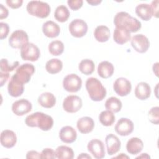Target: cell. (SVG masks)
Returning a JSON list of instances; mask_svg holds the SVG:
<instances>
[{
  "instance_id": "6da1fadb",
  "label": "cell",
  "mask_w": 159,
  "mask_h": 159,
  "mask_svg": "<svg viewBox=\"0 0 159 159\" xmlns=\"http://www.w3.org/2000/svg\"><path fill=\"white\" fill-rule=\"evenodd\" d=\"M25 124L30 127H37L43 131L50 130L53 125L52 117L45 113L36 112L26 117Z\"/></svg>"
},
{
  "instance_id": "7a4b0ae2",
  "label": "cell",
  "mask_w": 159,
  "mask_h": 159,
  "mask_svg": "<svg viewBox=\"0 0 159 159\" xmlns=\"http://www.w3.org/2000/svg\"><path fill=\"white\" fill-rule=\"evenodd\" d=\"M114 24L116 27L125 28L130 32H136L142 27L141 22L139 20L124 11L116 14L114 18Z\"/></svg>"
},
{
  "instance_id": "3957f363",
  "label": "cell",
  "mask_w": 159,
  "mask_h": 159,
  "mask_svg": "<svg viewBox=\"0 0 159 159\" xmlns=\"http://www.w3.org/2000/svg\"><path fill=\"white\" fill-rule=\"evenodd\" d=\"M86 89L91 100L94 101H101L106 96V88L101 82L97 78L91 77L86 81Z\"/></svg>"
},
{
  "instance_id": "277c9868",
  "label": "cell",
  "mask_w": 159,
  "mask_h": 159,
  "mask_svg": "<svg viewBox=\"0 0 159 159\" xmlns=\"http://www.w3.org/2000/svg\"><path fill=\"white\" fill-rule=\"evenodd\" d=\"M27 11L32 16L44 19L50 13V6L48 3L40 1H31L27 5Z\"/></svg>"
},
{
  "instance_id": "5b68a950",
  "label": "cell",
  "mask_w": 159,
  "mask_h": 159,
  "mask_svg": "<svg viewBox=\"0 0 159 159\" xmlns=\"http://www.w3.org/2000/svg\"><path fill=\"white\" fill-rule=\"evenodd\" d=\"M35 72V67L32 64L24 63L17 70L13 77L22 84L27 83Z\"/></svg>"
},
{
  "instance_id": "8992f818",
  "label": "cell",
  "mask_w": 159,
  "mask_h": 159,
  "mask_svg": "<svg viewBox=\"0 0 159 159\" xmlns=\"http://www.w3.org/2000/svg\"><path fill=\"white\" fill-rule=\"evenodd\" d=\"M82 86V80L77 75L71 73L66 75L63 80V87L68 92H78Z\"/></svg>"
},
{
  "instance_id": "52a82bcc",
  "label": "cell",
  "mask_w": 159,
  "mask_h": 159,
  "mask_svg": "<svg viewBox=\"0 0 159 159\" xmlns=\"http://www.w3.org/2000/svg\"><path fill=\"white\" fill-rule=\"evenodd\" d=\"M39 48L33 43H27L20 48V57L23 60L37 61L40 57Z\"/></svg>"
},
{
  "instance_id": "ba28073f",
  "label": "cell",
  "mask_w": 159,
  "mask_h": 159,
  "mask_svg": "<svg viewBox=\"0 0 159 159\" xmlns=\"http://www.w3.org/2000/svg\"><path fill=\"white\" fill-rule=\"evenodd\" d=\"M28 42V35L22 30H15L9 39V45L13 48H21Z\"/></svg>"
},
{
  "instance_id": "9c48e42d",
  "label": "cell",
  "mask_w": 159,
  "mask_h": 159,
  "mask_svg": "<svg viewBox=\"0 0 159 159\" xmlns=\"http://www.w3.org/2000/svg\"><path fill=\"white\" fill-rule=\"evenodd\" d=\"M68 29L72 36L80 38L84 36L87 33L88 25L84 20L80 19H76L70 22Z\"/></svg>"
},
{
  "instance_id": "30bf717a",
  "label": "cell",
  "mask_w": 159,
  "mask_h": 159,
  "mask_svg": "<svg viewBox=\"0 0 159 159\" xmlns=\"http://www.w3.org/2000/svg\"><path fill=\"white\" fill-rule=\"evenodd\" d=\"M82 107V100L76 95H70L65 98L63 102V109L69 113L78 112Z\"/></svg>"
},
{
  "instance_id": "8fae6325",
  "label": "cell",
  "mask_w": 159,
  "mask_h": 159,
  "mask_svg": "<svg viewBox=\"0 0 159 159\" xmlns=\"http://www.w3.org/2000/svg\"><path fill=\"white\" fill-rule=\"evenodd\" d=\"M131 45L136 52L143 53L148 50L150 47V42L145 35L137 34L132 37Z\"/></svg>"
},
{
  "instance_id": "7c38bea8",
  "label": "cell",
  "mask_w": 159,
  "mask_h": 159,
  "mask_svg": "<svg viewBox=\"0 0 159 159\" xmlns=\"http://www.w3.org/2000/svg\"><path fill=\"white\" fill-rule=\"evenodd\" d=\"M113 88L116 94L120 96H127L131 91L132 84L129 80L124 77H120L114 81Z\"/></svg>"
},
{
  "instance_id": "4fadbf2b",
  "label": "cell",
  "mask_w": 159,
  "mask_h": 159,
  "mask_svg": "<svg viewBox=\"0 0 159 159\" xmlns=\"http://www.w3.org/2000/svg\"><path fill=\"white\" fill-rule=\"evenodd\" d=\"M133 122L127 118H120L115 125L114 129L117 134L121 136H127L134 130Z\"/></svg>"
},
{
  "instance_id": "5bb4252c",
  "label": "cell",
  "mask_w": 159,
  "mask_h": 159,
  "mask_svg": "<svg viewBox=\"0 0 159 159\" xmlns=\"http://www.w3.org/2000/svg\"><path fill=\"white\" fill-rule=\"evenodd\" d=\"M88 150L96 159H102L105 157V148L103 142L99 139H93L88 143Z\"/></svg>"
},
{
  "instance_id": "9a60e30c",
  "label": "cell",
  "mask_w": 159,
  "mask_h": 159,
  "mask_svg": "<svg viewBox=\"0 0 159 159\" xmlns=\"http://www.w3.org/2000/svg\"><path fill=\"white\" fill-rule=\"evenodd\" d=\"M32 108V104L25 99H20L15 101L12 105V111L14 114L18 116H22L30 111Z\"/></svg>"
},
{
  "instance_id": "2e32d148",
  "label": "cell",
  "mask_w": 159,
  "mask_h": 159,
  "mask_svg": "<svg viewBox=\"0 0 159 159\" xmlns=\"http://www.w3.org/2000/svg\"><path fill=\"white\" fill-rule=\"evenodd\" d=\"M107 152L109 155H112L117 153L121 146V142L119 138L112 134H108L105 139Z\"/></svg>"
},
{
  "instance_id": "e0dca14e",
  "label": "cell",
  "mask_w": 159,
  "mask_h": 159,
  "mask_svg": "<svg viewBox=\"0 0 159 159\" xmlns=\"http://www.w3.org/2000/svg\"><path fill=\"white\" fill-rule=\"evenodd\" d=\"M59 137L63 142L66 143H71L76 140L77 133L73 127L66 125L60 129Z\"/></svg>"
},
{
  "instance_id": "ac0fdd59",
  "label": "cell",
  "mask_w": 159,
  "mask_h": 159,
  "mask_svg": "<svg viewBox=\"0 0 159 159\" xmlns=\"http://www.w3.org/2000/svg\"><path fill=\"white\" fill-rule=\"evenodd\" d=\"M0 141L2 146L7 148H10L16 145L17 137L15 132L12 130H4L1 134Z\"/></svg>"
},
{
  "instance_id": "d6986e66",
  "label": "cell",
  "mask_w": 159,
  "mask_h": 159,
  "mask_svg": "<svg viewBox=\"0 0 159 159\" xmlns=\"http://www.w3.org/2000/svg\"><path fill=\"white\" fill-rule=\"evenodd\" d=\"M76 127L80 132L86 134L93 131L94 127V122L91 117L88 116L83 117L78 120Z\"/></svg>"
},
{
  "instance_id": "ffe728a7",
  "label": "cell",
  "mask_w": 159,
  "mask_h": 159,
  "mask_svg": "<svg viewBox=\"0 0 159 159\" xmlns=\"http://www.w3.org/2000/svg\"><path fill=\"white\" fill-rule=\"evenodd\" d=\"M131 39L130 32L122 27H116L113 33V39L119 45H123L129 42Z\"/></svg>"
},
{
  "instance_id": "44dd1931",
  "label": "cell",
  "mask_w": 159,
  "mask_h": 159,
  "mask_svg": "<svg viewBox=\"0 0 159 159\" xmlns=\"http://www.w3.org/2000/svg\"><path fill=\"white\" fill-rule=\"evenodd\" d=\"M42 32L47 37L55 38L58 37L60 34V28L55 22L48 20L43 24Z\"/></svg>"
},
{
  "instance_id": "7402d4cb",
  "label": "cell",
  "mask_w": 159,
  "mask_h": 159,
  "mask_svg": "<svg viewBox=\"0 0 159 159\" xmlns=\"http://www.w3.org/2000/svg\"><path fill=\"white\" fill-rule=\"evenodd\" d=\"M24 84L20 83L12 76L7 85V91L9 95L14 98L19 97L24 93Z\"/></svg>"
},
{
  "instance_id": "603a6c76",
  "label": "cell",
  "mask_w": 159,
  "mask_h": 159,
  "mask_svg": "<svg viewBox=\"0 0 159 159\" xmlns=\"http://www.w3.org/2000/svg\"><path fill=\"white\" fill-rule=\"evenodd\" d=\"M143 148L142 140L138 137L130 138L127 142L126 149L128 153L131 155H137L139 153Z\"/></svg>"
},
{
  "instance_id": "cb8c5ba5",
  "label": "cell",
  "mask_w": 159,
  "mask_h": 159,
  "mask_svg": "<svg viewBox=\"0 0 159 159\" xmlns=\"http://www.w3.org/2000/svg\"><path fill=\"white\" fill-rule=\"evenodd\" d=\"M151 88L150 85L145 82H140L135 89V96L140 100H145L150 96Z\"/></svg>"
},
{
  "instance_id": "d4e9b609",
  "label": "cell",
  "mask_w": 159,
  "mask_h": 159,
  "mask_svg": "<svg viewBox=\"0 0 159 159\" xmlns=\"http://www.w3.org/2000/svg\"><path fill=\"white\" fill-rule=\"evenodd\" d=\"M114 71L113 65L107 61H101L98 66V73L102 78L107 79L111 77Z\"/></svg>"
},
{
  "instance_id": "484cf974",
  "label": "cell",
  "mask_w": 159,
  "mask_h": 159,
  "mask_svg": "<svg viewBox=\"0 0 159 159\" xmlns=\"http://www.w3.org/2000/svg\"><path fill=\"white\" fill-rule=\"evenodd\" d=\"M38 102L43 107L52 108L56 104V98L52 93L45 92L39 96Z\"/></svg>"
},
{
  "instance_id": "4316f807",
  "label": "cell",
  "mask_w": 159,
  "mask_h": 159,
  "mask_svg": "<svg viewBox=\"0 0 159 159\" xmlns=\"http://www.w3.org/2000/svg\"><path fill=\"white\" fill-rule=\"evenodd\" d=\"M136 14L145 21H148L151 19L152 12L150 6L148 4H140L135 7Z\"/></svg>"
},
{
  "instance_id": "83f0119b",
  "label": "cell",
  "mask_w": 159,
  "mask_h": 159,
  "mask_svg": "<svg viewBox=\"0 0 159 159\" xmlns=\"http://www.w3.org/2000/svg\"><path fill=\"white\" fill-rule=\"evenodd\" d=\"M110 30L106 25H98L94 31V36L96 40L99 42H107L110 38Z\"/></svg>"
},
{
  "instance_id": "f1b7e54d",
  "label": "cell",
  "mask_w": 159,
  "mask_h": 159,
  "mask_svg": "<svg viewBox=\"0 0 159 159\" xmlns=\"http://www.w3.org/2000/svg\"><path fill=\"white\" fill-rule=\"evenodd\" d=\"M63 68L62 61L58 58H52L47 61L45 69L50 74H56L61 71Z\"/></svg>"
},
{
  "instance_id": "f546056e",
  "label": "cell",
  "mask_w": 159,
  "mask_h": 159,
  "mask_svg": "<svg viewBox=\"0 0 159 159\" xmlns=\"http://www.w3.org/2000/svg\"><path fill=\"white\" fill-rule=\"evenodd\" d=\"M55 156L58 159H73L74 152L71 148L65 145H61L57 148Z\"/></svg>"
},
{
  "instance_id": "4dcf8cb0",
  "label": "cell",
  "mask_w": 159,
  "mask_h": 159,
  "mask_svg": "<svg viewBox=\"0 0 159 159\" xmlns=\"http://www.w3.org/2000/svg\"><path fill=\"white\" fill-rule=\"evenodd\" d=\"M70 16V12L68 9L64 5L58 6L54 12L55 19L60 22H66Z\"/></svg>"
},
{
  "instance_id": "1f68e13d",
  "label": "cell",
  "mask_w": 159,
  "mask_h": 159,
  "mask_svg": "<svg viewBox=\"0 0 159 159\" xmlns=\"http://www.w3.org/2000/svg\"><path fill=\"white\" fill-rule=\"evenodd\" d=\"M122 106V102L116 97L109 98L105 102L106 109L114 113L119 112L121 110Z\"/></svg>"
},
{
  "instance_id": "d6a6232c",
  "label": "cell",
  "mask_w": 159,
  "mask_h": 159,
  "mask_svg": "<svg viewBox=\"0 0 159 159\" xmlns=\"http://www.w3.org/2000/svg\"><path fill=\"white\" fill-rule=\"evenodd\" d=\"M115 116L114 113L109 110L102 111L99 116V122L104 126H111L115 122Z\"/></svg>"
},
{
  "instance_id": "836d02e7",
  "label": "cell",
  "mask_w": 159,
  "mask_h": 159,
  "mask_svg": "<svg viewBox=\"0 0 159 159\" xmlns=\"http://www.w3.org/2000/svg\"><path fill=\"white\" fill-rule=\"evenodd\" d=\"M79 70L86 75H91L95 68V65L94 62L89 59H84L81 61L78 66Z\"/></svg>"
},
{
  "instance_id": "e575fe53",
  "label": "cell",
  "mask_w": 159,
  "mask_h": 159,
  "mask_svg": "<svg viewBox=\"0 0 159 159\" xmlns=\"http://www.w3.org/2000/svg\"><path fill=\"white\" fill-rule=\"evenodd\" d=\"M48 51L52 55H60L64 51V44L60 40L52 41L48 45Z\"/></svg>"
},
{
  "instance_id": "d590c367",
  "label": "cell",
  "mask_w": 159,
  "mask_h": 159,
  "mask_svg": "<svg viewBox=\"0 0 159 159\" xmlns=\"http://www.w3.org/2000/svg\"><path fill=\"white\" fill-rule=\"evenodd\" d=\"M19 65V61H16L13 63L12 65H9L8 61L6 58H2L0 63V68L1 71L2 72L9 73L12 71L15 68H16Z\"/></svg>"
},
{
  "instance_id": "8d00e7d4",
  "label": "cell",
  "mask_w": 159,
  "mask_h": 159,
  "mask_svg": "<svg viewBox=\"0 0 159 159\" xmlns=\"http://www.w3.org/2000/svg\"><path fill=\"white\" fill-rule=\"evenodd\" d=\"M148 119L150 122L158 125L159 123V107L158 106L152 107L148 111Z\"/></svg>"
},
{
  "instance_id": "74e56055",
  "label": "cell",
  "mask_w": 159,
  "mask_h": 159,
  "mask_svg": "<svg viewBox=\"0 0 159 159\" xmlns=\"http://www.w3.org/2000/svg\"><path fill=\"white\" fill-rule=\"evenodd\" d=\"M41 158H50V159H53L56 158L55 156V152L52 148H44L41 153H40Z\"/></svg>"
},
{
  "instance_id": "f35d334b",
  "label": "cell",
  "mask_w": 159,
  "mask_h": 159,
  "mask_svg": "<svg viewBox=\"0 0 159 159\" xmlns=\"http://www.w3.org/2000/svg\"><path fill=\"white\" fill-rule=\"evenodd\" d=\"M67 3L71 9L76 11L82 7L83 1L82 0H68Z\"/></svg>"
},
{
  "instance_id": "ab89813d",
  "label": "cell",
  "mask_w": 159,
  "mask_h": 159,
  "mask_svg": "<svg viewBox=\"0 0 159 159\" xmlns=\"http://www.w3.org/2000/svg\"><path fill=\"white\" fill-rule=\"evenodd\" d=\"M1 34H0V39L1 40H3L6 39L9 34V27L7 23L1 22Z\"/></svg>"
},
{
  "instance_id": "60d3db41",
  "label": "cell",
  "mask_w": 159,
  "mask_h": 159,
  "mask_svg": "<svg viewBox=\"0 0 159 159\" xmlns=\"http://www.w3.org/2000/svg\"><path fill=\"white\" fill-rule=\"evenodd\" d=\"M6 4L9 7H10L12 9H17L20 7L22 3V0H7L6 1Z\"/></svg>"
},
{
  "instance_id": "b9f144b4",
  "label": "cell",
  "mask_w": 159,
  "mask_h": 159,
  "mask_svg": "<svg viewBox=\"0 0 159 159\" xmlns=\"http://www.w3.org/2000/svg\"><path fill=\"white\" fill-rule=\"evenodd\" d=\"M158 3L159 1L158 0L153 1L150 5L152 12V16H155L157 18L158 17Z\"/></svg>"
},
{
  "instance_id": "7bdbcfd3",
  "label": "cell",
  "mask_w": 159,
  "mask_h": 159,
  "mask_svg": "<svg viewBox=\"0 0 159 159\" xmlns=\"http://www.w3.org/2000/svg\"><path fill=\"white\" fill-rule=\"evenodd\" d=\"M9 14V11L7 9L3 6V4H0V19H6L7 17Z\"/></svg>"
},
{
  "instance_id": "ee69618b",
  "label": "cell",
  "mask_w": 159,
  "mask_h": 159,
  "mask_svg": "<svg viewBox=\"0 0 159 159\" xmlns=\"http://www.w3.org/2000/svg\"><path fill=\"white\" fill-rule=\"evenodd\" d=\"M9 77V73L0 71V86L2 87Z\"/></svg>"
},
{
  "instance_id": "f6af8a7d",
  "label": "cell",
  "mask_w": 159,
  "mask_h": 159,
  "mask_svg": "<svg viewBox=\"0 0 159 159\" xmlns=\"http://www.w3.org/2000/svg\"><path fill=\"white\" fill-rule=\"evenodd\" d=\"M26 158H41L40 154L35 150L29 151L26 154Z\"/></svg>"
},
{
  "instance_id": "bcb514c9",
  "label": "cell",
  "mask_w": 159,
  "mask_h": 159,
  "mask_svg": "<svg viewBox=\"0 0 159 159\" xmlns=\"http://www.w3.org/2000/svg\"><path fill=\"white\" fill-rule=\"evenodd\" d=\"M86 2H87L88 4H91V6H97V5H98L99 4H100V3L102 2V1H101V0H91V1L87 0Z\"/></svg>"
},
{
  "instance_id": "7dc6e473",
  "label": "cell",
  "mask_w": 159,
  "mask_h": 159,
  "mask_svg": "<svg viewBox=\"0 0 159 159\" xmlns=\"http://www.w3.org/2000/svg\"><path fill=\"white\" fill-rule=\"evenodd\" d=\"M78 159H80V158H84V159H91V157L90 155H89L88 154L86 153H81L78 157H77Z\"/></svg>"
},
{
  "instance_id": "c3c4849f",
  "label": "cell",
  "mask_w": 159,
  "mask_h": 159,
  "mask_svg": "<svg viewBox=\"0 0 159 159\" xmlns=\"http://www.w3.org/2000/svg\"><path fill=\"white\" fill-rule=\"evenodd\" d=\"M158 63H156L153 65V71L155 73V75L158 76Z\"/></svg>"
},
{
  "instance_id": "681fc988",
  "label": "cell",
  "mask_w": 159,
  "mask_h": 159,
  "mask_svg": "<svg viewBox=\"0 0 159 159\" xmlns=\"http://www.w3.org/2000/svg\"><path fill=\"white\" fill-rule=\"evenodd\" d=\"M150 157L146 153H142L141 155L140 156H138L136 157V158H150Z\"/></svg>"
},
{
  "instance_id": "f907efd6",
  "label": "cell",
  "mask_w": 159,
  "mask_h": 159,
  "mask_svg": "<svg viewBox=\"0 0 159 159\" xmlns=\"http://www.w3.org/2000/svg\"><path fill=\"white\" fill-rule=\"evenodd\" d=\"M115 158H129V157L128 156H127L126 155H125V153H120L119 155H117V157H114Z\"/></svg>"
}]
</instances>
